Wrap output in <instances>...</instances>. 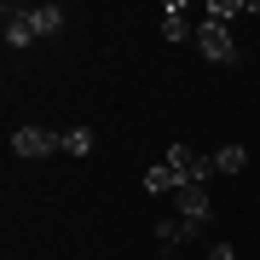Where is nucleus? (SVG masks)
I'll return each instance as SVG.
<instances>
[{"instance_id": "f257e3e1", "label": "nucleus", "mask_w": 260, "mask_h": 260, "mask_svg": "<svg viewBox=\"0 0 260 260\" xmlns=\"http://www.w3.org/2000/svg\"><path fill=\"white\" fill-rule=\"evenodd\" d=\"M197 52H203L208 64H232V58H237V41H232V29H225V23L203 18V23H197Z\"/></svg>"}, {"instance_id": "f03ea898", "label": "nucleus", "mask_w": 260, "mask_h": 260, "mask_svg": "<svg viewBox=\"0 0 260 260\" xmlns=\"http://www.w3.org/2000/svg\"><path fill=\"white\" fill-rule=\"evenodd\" d=\"M58 150H64V133H52V127H18L12 133V156L41 162V156H58Z\"/></svg>"}, {"instance_id": "7ed1b4c3", "label": "nucleus", "mask_w": 260, "mask_h": 260, "mask_svg": "<svg viewBox=\"0 0 260 260\" xmlns=\"http://www.w3.org/2000/svg\"><path fill=\"white\" fill-rule=\"evenodd\" d=\"M174 197H179V220H185V225H208L214 203H208V191H203V185H179Z\"/></svg>"}, {"instance_id": "20e7f679", "label": "nucleus", "mask_w": 260, "mask_h": 260, "mask_svg": "<svg viewBox=\"0 0 260 260\" xmlns=\"http://www.w3.org/2000/svg\"><path fill=\"white\" fill-rule=\"evenodd\" d=\"M0 18H6V47H29V41H41L35 23H29V6H6Z\"/></svg>"}, {"instance_id": "39448f33", "label": "nucleus", "mask_w": 260, "mask_h": 260, "mask_svg": "<svg viewBox=\"0 0 260 260\" xmlns=\"http://www.w3.org/2000/svg\"><path fill=\"white\" fill-rule=\"evenodd\" d=\"M185 237H197V225H185L179 214H174V220H156V243H162V254H174Z\"/></svg>"}, {"instance_id": "423d86ee", "label": "nucleus", "mask_w": 260, "mask_h": 260, "mask_svg": "<svg viewBox=\"0 0 260 260\" xmlns=\"http://www.w3.org/2000/svg\"><path fill=\"white\" fill-rule=\"evenodd\" d=\"M208 162H214V174H243V168H249V150L243 145H220Z\"/></svg>"}, {"instance_id": "0eeeda50", "label": "nucleus", "mask_w": 260, "mask_h": 260, "mask_svg": "<svg viewBox=\"0 0 260 260\" xmlns=\"http://www.w3.org/2000/svg\"><path fill=\"white\" fill-rule=\"evenodd\" d=\"M29 23H35V35H58V29H64V6H29Z\"/></svg>"}, {"instance_id": "6e6552de", "label": "nucleus", "mask_w": 260, "mask_h": 260, "mask_svg": "<svg viewBox=\"0 0 260 260\" xmlns=\"http://www.w3.org/2000/svg\"><path fill=\"white\" fill-rule=\"evenodd\" d=\"M162 35H168V41H185V35H191V12L179 6V0L162 12Z\"/></svg>"}, {"instance_id": "1a4fd4ad", "label": "nucleus", "mask_w": 260, "mask_h": 260, "mask_svg": "<svg viewBox=\"0 0 260 260\" xmlns=\"http://www.w3.org/2000/svg\"><path fill=\"white\" fill-rule=\"evenodd\" d=\"M145 191L150 197H162V191H179V174L168 162H156V168H145Z\"/></svg>"}, {"instance_id": "9d476101", "label": "nucleus", "mask_w": 260, "mask_h": 260, "mask_svg": "<svg viewBox=\"0 0 260 260\" xmlns=\"http://www.w3.org/2000/svg\"><path fill=\"white\" fill-rule=\"evenodd\" d=\"M93 145H99L93 127H70L64 133V156H93Z\"/></svg>"}, {"instance_id": "9b49d317", "label": "nucleus", "mask_w": 260, "mask_h": 260, "mask_svg": "<svg viewBox=\"0 0 260 260\" xmlns=\"http://www.w3.org/2000/svg\"><path fill=\"white\" fill-rule=\"evenodd\" d=\"M237 12H260V0H249V6H237V0H208V18H214V23L237 18Z\"/></svg>"}, {"instance_id": "f8f14e48", "label": "nucleus", "mask_w": 260, "mask_h": 260, "mask_svg": "<svg viewBox=\"0 0 260 260\" xmlns=\"http://www.w3.org/2000/svg\"><path fill=\"white\" fill-rule=\"evenodd\" d=\"M208 260H237V254H232V243H214V249H208Z\"/></svg>"}]
</instances>
